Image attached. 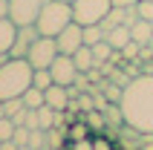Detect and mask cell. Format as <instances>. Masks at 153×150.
<instances>
[{"label": "cell", "mask_w": 153, "mask_h": 150, "mask_svg": "<svg viewBox=\"0 0 153 150\" xmlns=\"http://www.w3.org/2000/svg\"><path fill=\"white\" fill-rule=\"evenodd\" d=\"M17 38V23L12 17H0V52H12Z\"/></svg>", "instance_id": "obj_11"}, {"label": "cell", "mask_w": 153, "mask_h": 150, "mask_svg": "<svg viewBox=\"0 0 153 150\" xmlns=\"http://www.w3.org/2000/svg\"><path fill=\"white\" fill-rule=\"evenodd\" d=\"M130 38H133L139 46H147V43L153 41V26L147 23V20H142V17H139L136 23L130 26Z\"/></svg>", "instance_id": "obj_13"}, {"label": "cell", "mask_w": 153, "mask_h": 150, "mask_svg": "<svg viewBox=\"0 0 153 150\" xmlns=\"http://www.w3.org/2000/svg\"><path fill=\"white\" fill-rule=\"evenodd\" d=\"M55 43H58L61 55H75V52L84 46V26L72 20L67 29H61V35L55 38Z\"/></svg>", "instance_id": "obj_8"}, {"label": "cell", "mask_w": 153, "mask_h": 150, "mask_svg": "<svg viewBox=\"0 0 153 150\" xmlns=\"http://www.w3.org/2000/svg\"><path fill=\"white\" fill-rule=\"evenodd\" d=\"M9 58H12V55H9V52H0V67H3V64H6Z\"/></svg>", "instance_id": "obj_32"}, {"label": "cell", "mask_w": 153, "mask_h": 150, "mask_svg": "<svg viewBox=\"0 0 153 150\" xmlns=\"http://www.w3.org/2000/svg\"><path fill=\"white\" fill-rule=\"evenodd\" d=\"M107 38V32L101 29V23H93V26H84V43L87 46H95Z\"/></svg>", "instance_id": "obj_19"}, {"label": "cell", "mask_w": 153, "mask_h": 150, "mask_svg": "<svg viewBox=\"0 0 153 150\" xmlns=\"http://www.w3.org/2000/svg\"><path fill=\"white\" fill-rule=\"evenodd\" d=\"M69 23H72V3H64V0H49L35 20L38 32L46 38H58L61 29H67Z\"/></svg>", "instance_id": "obj_3"}, {"label": "cell", "mask_w": 153, "mask_h": 150, "mask_svg": "<svg viewBox=\"0 0 153 150\" xmlns=\"http://www.w3.org/2000/svg\"><path fill=\"white\" fill-rule=\"evenodd\" d=\"M20 98H23L26 110H38V107H43V104H46V95H43V90H38V87H29Z\"/></svg>", "instance_id": "obj_16"}, {"label": "cell", "mask_w": 153, "mask_h": 150, "mask_svg": "<svg viewBox=\"0 0 153 150\" xmlns=\"http://www.w3.org/2000/svg\"><path fill=\"white\" fill-rule=\"evenodd\" d=\"M49 75H52V81L61 84V87H72L81 72H78L72 55H58V58L52 61V67H49Z\"/></svg>", "instance_id": "obj_7"}, {"label": "cell", "mask_w": 153, "mask_h": 150, "mask_svg": "<svg viewBox=\"0 0 153 150\" xmlns=\"http://www.w3.org/2000/svg\"><path fill=\"white\" fill-rule=\"evenodd\" d=\"M35 113H38V130H52V127H55V110L52 107L43 104V107H38Z\"/></svg>", "instance_id": "obj_18"}, {"label": "cell", "mask_w": 153, "mask_h": 150, "mask_svg": "<svg viewBox=\"0 0 153 150\" xmlns=\"http://www.w3.org/2000/svg\"><path fill=\"white\" fill-rule=\"evenodd\" d=\"M0 150H20V144L15 139H9V142H0Z\"/></svg>", "instance_id": "obj_30"}, {"label": "cell", "mask_w": 153, "mask_h": 150, "mask_svg": "<svg viewBox=\"0 0 153 150\" xmlns=\"http://www.w3.org/2000/svg\"><path fill=\"white\" fill-rule=\"evenodd\" d=\"M64 3H75V0H64Z\"/></svg>", "instance_id": "obj_34"}, {"label": "cell", "mask_w": 153, "mask_h": 150, "mask_svg": "<svg viewBox=\"0 0 153 150\" xmlns=\"http://www.w3.org/2000/svg\"><path fill=\"white\" fill-rule=\"evenodd\" d=\"M52 75H49V69H35V75H32V87H38V90H49L52 87Z\"/></svg>", "instance_id": "obj_20"}, {"label": "cell", "mask_w": 153, "mask_h": 150, "mask_svg": "<svg viewBox=\"0 0 153 150\" xmlns=\"http://www.w3.org/2000/svg\"><path fill=\"white\" fill-rule=\"evenodd\" d=\"M72 61H75L78 72H93V69H98L95 67V58H93V46H87V43L72 55Z\"/></svg>", "instance_id": "obj_14"}, {"label": "cell", "mask_w": 153, "mask_h": 150, "mask_svg": "<svg viewBox=\"0 0 153 150\" xmlns=\"http://www.w3.org/2000/svg\"><path fill=\"white\" fill-rule=\"evenodd\" d=\"M90 136H93V130L87 127L84 118L69 121V127H67V142H81V139H90Z\"/></svg>", "instance_id": "obj_15"}, {"label": "cell", "mask_w": 153, "mask_h": 150, "mask_svg": "<svg viewBox=\"0 0 153 150\" xmlns=\"http://www.w3.org/2000/svg\"><path fill=\"white\" fill-rule=\"evenodd\" d=\"M49 0H9V17L17 26H32Z\"/></svg>", "instance_id": "obj_6"}, {"label": "cell", "mask_w": 153, "mask_h": 150, "mask_svg": "<svg viewBox=\"0 0 153 150\" xmlns=\"http://www.w3.org/2000/svg\"><path fill=\"white\" fill-rule=\"evenodd\" d=\"M32 75H35V69L26 58H9L0 67V101L20 98L32 87Z\"/></svg>", "instance_id": "obj_2"}, {"label": "cell", "mask_w": 153, "mask_h": 150, "mask_svg": "<svg viewBox=\"0 0 153 150\" xmlns=\"http://www.w3.org/2000/svg\"><path fill=\"white\" fill-rule=\"evenodd\" d=\"M23 127L38 130V113H35V110H26V124H23Z\"/></svg>", "instance_id": "obj_28"}, {"label": "cell", "mask_w": 153, "mask_h": 150, "mask_svg": "<svg viewBox=\"0 0 153 150\" xmlns=\"http://www.w3.org/2000/svg\"><path fill=\"white\" fill-rule=\"evenodd\" d=\"M41 38V32H38V26H17V38H15V46H12V58H26V52H29V46H32L35 41Z\"/></svg>", "instance_id": "obj_9"}, {"label": "cell", "mask_w": 153, "mask_h": 150, "mask_svg": "<svg viewBox=\"0 0 153 150\" xmlns=\"http://www.w3.org/2000/svg\"><path fill=\"white\" fill-rule=\"evenodd\" d=\"M139 52H142V46H139L136 41H130L127 46L121 49V55H124V58H139Z\"/></svg>", "instance_id": "obj_26"}, {"label": "cell", "mask_w": 153, "mask_h": 150, "mask_svg": "<svg viewBox=\"0 0 153 150\" xmlns=\"http://www.w3.org/2000/svg\"><path fill=\"white\" fill-rule=\"evenodd\" d=\"M0 17H9V0H0Z\"/></svg>", "instance_id": "obj_31"}, {"label": "cell", "mask_w": 153, "mask_h": 150, "mask_svg": "<svg viewBox=\"0 0 153 150\" xmlns=\"http://www.w3.org/2000/svg\"><path fill=\"white\" fill-rule=\"evenodd\" d=\"M29 133H32L29 127H17L15 130V142L20 144V147H26V144H29Z\"/></svg>", "instance_id": "obj_25"}, {"label": "cell", "mask_w": 153, "mask_h": 150, "mask_svg": "<svg viewBox=\"0 0 153 150\" xmlns=\"http://www.w3.org/2000/svg\"><path fill=\"white\" fill-rule=\"evenodd\" d=\"M58 43H55V38H46V35H41L38 41L29 46V52H26V61L32 64V69H49L52 61L58 58Z\"/></svg>", "instance_id": "obj_5"}, {"label": "cell", "mask_w": 153, "mask_h": 150, "mask_svg": "<svg viewBox=\"0 0 153 150\" xmlns=\"http://www.w3.org/2000/svg\"><path fill=\"white\" fill-rule=\"evenodd\" d=\"M3 104H6V116L9 118H15L17 113H23V110H26L23 98H9V101H3Z\"/></svg>", "instance_id": "obj_23"}, {"label": "cell", "mask_w": 153, "mask_h": 150, "mask_svg": "<svg viewBox=\"0 0 153 150\" xmlns=\"http://www.w3.org/2000/svg\"><path fill=\"white\" fill-rule=\"evenodd\" d=\"M119 107L130 130L142 136H153V72L136 75L124 84Z\"/></svg>", "instance_id": "obj_1"}, {"label": "cell", "mask_w": 153, "mask_h": 150, "mask_svg": "<svg viewBox=\"0 0 153 150\" xmlns=\"http://www.w3.org/2000/svg\"><path fill=\"white\" fill-rule=\"evenodd\" d=\"M139 0H113V6H119V9H133Z\"/></svg>", "instance_id": "obj_29"}, {"label": "cell", "mask_w": 153, "mask_h": 150, "mask_svg": "<svg viewBox=\"0 0 153 150\" xmlns=\"http://www.w3.org/2000/svg\"><path fill=\"white\" fill-rule=\"evenodd\" d=\"M113 55H116V49H113V46H110L107 41H101V43H95V46H93V58H95V67H104V64H107V61H110Z\"/></svg>", "instance_id": "obj_17"}, {"label": "cell", "mask_w": 153, "mask_h": 150, "mask_svg": "<svg viewBox=\"0 0 153 150\" xmlns=\"http://www.w3.org/2000/svg\"><path fill=\"white\" fill-rule=\"evenodd\" d=\"M110 9H113V0H75L72 3V20L81 26H93V23H101Z\"/></svg>", "instance_id": "obj_4"}, {"label": "cell", "mask_w": 153, "mask_h": 150, "mask_svg": "<svg viewBox=\"0 0 153 150\" xmlns=\"http://www.w3.org/2000/svg\"><path fill=\"white\" fill-rule=\"evenodd\" d=\"M15 130H17V124L12 121V118H0V142H9V139H15Z\"/></svg>", "instance_id": "obj_21"}, {"label": "cell", "mask_w": 153, "mask_h": 150, "mask_svg": "<svg viewBox=\"0 0 153 150\" xmlns=\"http://www.w3.org/2000/svg\"><path fill=\"white\" fill-rule=\"evenodd\" d=\"M0 118H6V104L0 101Z\"/></svg>", "instance_id": "obj_33"}, {"label": "cell", "mask_w": 153, "mask_h": 150, "mask_svg": "<svg viewBox=\"0 0 153 150\" xmlns=\"http://www.w3.org/2000/svg\"><path fill=\"white\" fill-rule=\"evenodd\" d=\"M43 95H46V107H52V110H69V101H72L69 87L52 84L49 90H43Z\"/></svg>", "instance_id": "obj_10"}, {"label": "cell", "mask_w": 153, "mask_h": 150, "mask_svg": "<svg viewBox=\"0 0 153 150\" xmlns=\"http://www.w3.org/2000/svg\"><path fill=\"white\" fill-rule=\"evenodd\" d=\"M93 150H116V144L107 139V133H95L93 136Z\"/></svg>", "instance_id": "obj_24"}, {"label": "cell", "mask_w": 153, "mask_h": 150, "mask_svg": "<svg viewBox=\"0 0 153 150\" xmlns=\"http://www.w3.org/2000/svg\"><path fill=\"white\" fill-rule=\"evenodd\" d=\"M69 150H93V136L81 139V142H69Z\"/></svg>", "instance_id": "obj_27"}, {"label": "cell", "mask_w": 153, "mask_h": 150, "mask_svg": "<svg viewBox=\"0 0 153 150\" xmlns=\"http://www.w3.org/2000/svg\"><path fill=\"white\" fill-rule=\"evenodd\" d=\"M104 41L110 43V46H113L116 52H121V49H124V46H127L130 41H133V38H130V26H116V29H110Z\"/></svg>", "instance_id": "obj_12"}, {"label": "cell", "mask_w": 153, "mask_h": 150, "mask_svg": "<svg viewBox=\"0 0 153 150\" xmlns=\"http://www.w3.org/2000/svg\"><path fill=\"white\" fill-rule=\"evenodd\" d=\"M136 12H139L142 20L153 23V0H139V3H136Z\"/></svg>", "instance_id": "obj_22"}]
</instances>
